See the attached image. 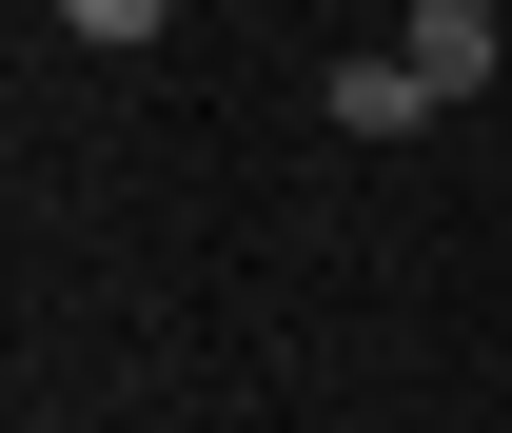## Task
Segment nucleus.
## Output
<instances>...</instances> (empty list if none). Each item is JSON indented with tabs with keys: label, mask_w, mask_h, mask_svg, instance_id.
Returning a JSON list of instances; mask_svg holds the SVG:
<instances>
[{
	"label": "nucleus",
	"mask_w": 512,
	"mask_h": 433,
	"mask_svg": "<svg viewBox=\"0 0 512 433\" xmlns=\"http://www.w3.org/2000/svg\"><path fill=\"white\" fill-rule=\"evenodd\" d=\"M394 60L434 79V99H493V60H512V20H493V0H414V20H394Z\"/></svg>",
	"instance_id": "f257e3e1"
},
{
	"label": "nucleus",
	"mask_w": 512,
	"mask_h": 433,
	"mask_svg": "<svg viewBox=\"0 0 512 433\" xmlns=\"http://www.w3.org/2000/svg\"><path fill=\"white\" fill-rule=\"evenodd\" d=\"M414 119H453V99L394 60V40H375V60H335V138H414Z\"/></svg>",
	"instance_id": "f03ea898"
},
{
	"label": "nucleus",
	"mask_w": 512,
	"mask_h": 433,
	"mask_svg": "<svg viewBox=\"0 0 512 433\" xmlns=\"http://www.w3.org/2000/svg\"><path fill=\"white\" fill-rule=\"evenodd\" d=\"M158 20H178V0H60V40H99V60H138Z\"/></svg>",
	"instance_id": "7ed1b4c3"
}]
</instances>
